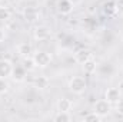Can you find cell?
<instances>
[{"label": "cell", "instance_id": "obj_4", "mask_svg": "<svg viewBox=\"0 0 123 122\" xmlns=\"http://www.w3.org/2000/svg\"><path fill=\"white\" fill-rule=\"evenodd\" d=\"M33 37L39 42H44L50 37V29L47 26H37L33 32Z\"/></svg>", "mask_w": 123, "mask_h": 122}, {"label": "cell", "instance_id": "obj_17", "mask_svg": "<svg viewBox=\"0 0 123 122\" xmlns=\"http://www.w3.org/2000/svg\"><path fill=\"white\" fill-rule=\"evenodd\" d=\"M103 12H105L107 16H112V14L117 13V12H116V6H115V1H109V3H105V4H103Z\"/></svg>", "mask_w": 123, "mask_h": 122}, {"label": "cell", "instance_id": "obj_12", "mask_svg": "<svg viewBox=\"0 0 123 122\" xmlns=\"http://www.w3.org/2000/svg\"><path fill=\"white\" fill-rule=\"evenodd\" d=\"M57 111H64V112H70L72 111V108H73V103H72V101L70 99H67V98H60L59 101H57Z\"/></svg>", "mask_w": 123, "mask_h": 122}, {"label": "cell", "instance_id": "obj_2", "mask_svg": "<svg viewBox=\"0 0 123 122\" xmlns=\"http://www.w3.org/2000/svg\"><path fill=\"white\" fill-rule=\"evenodd\" d=\"M31 58H33V61H34L36 68H40V69L47 68V66L50 65V62H52V55H50L49 52H46V50H39V52H36Z\"/></svg>", "mask_w": 123, "mask_h": 122}, {"label": "cell", "instance_id": "obj_3", "mask_svg": "<svg viewBox=\"0 0 123 122\" xmlns=\"http://www.w3.org/2000/svg\"><path fill=\"white\" fill-rule=\"evenodd\" d=\"M93 111H94L97 115H100V116L103 118V116L109 115V112L112 111V103H109L106 99H99V101L94 102V105H93Z\"/></svg>", "mask_w": 123, "mask_h": 122}, {"label": "cell", "instance_id": "obj_16", "mask_svg": "<svg viewBox=\"0 0 123 122\" xmlns=\"http://www.w3.org/2000/svg\"><path fill=\"white\" fill-rule=\"evenodd\" d=\"M22 66L26 69V72H31V70H34V69H36L34 61H33V58H30V56L23 58V65H22Z\"/></svg>", "mask_w": 123, "mask_h": 122}, {"label": "cell", "instance_id": "obj_19", "mask_svg": "<svg viewBox=\"0 0 123 122\" xmlns=\"http://www.w3.org/2000/svg\"><path fill=\"white\" fill-rule=\"evenodd\" d=\"M102 119V116L100 115H97L94 111L93 112H89V114H86L85 116H83V121L85 122H97Z\"/></svg>", "mask_w": 123, "mask_h": 122}, {"label": "cell", "instance_id": "obj_1", "mask_svg": "<svg viewBox=\"0 0 123 122\" xmlns=\"http://www.w3.org/2000/svg\"><path fill=\"white\" fill-rule=\"evenodd\" d=\"M87 89V82L83 76H73L69 81V91L76 93V95H82Z\"/></svg>", "mask_w": 123, "mask_h": 122}, {"label": "cell", "instance_id": "obj_15", "mask_svg": "<svg viewBox=\"0 0 123 122\" xmlns=\"http://www.w3.org/2000/svg\"><path fill=\"white\" fill-rule=\"evenodd\" d=\"M56 122H69L72 121V115L70 112H64V111H57V114L53 118Z\"/></svg>", "mask_w": 123, "mask_h": 122}, {"label": "cell", "instance_id": "obj_13", "mask_svg": "<svg viewBox=\"0 0 123 122\" xmlns=\"http://www.w3.org/2000/svg\"><path fill=\"white\" fill-rule=\"evenodd\" d=\"M82 66H83V70H85V73H87V75H92L94 73L96 70H97V63L94 59H87V61L85 62V63H82Z\"/></svg>", "mask_w": 123, "mask_h": 122}, {"label": "cell", "instance_id": "obj_11", "mask_svg": "<svg viewBox=\"0 0 123 122\" xmlns=\"http://www.w3.org/2000/svg\"><path fill=\"white\" fill-rule=\"evenodd\" d=\"M49 85H50V81H49L47 76H37V78L34 79V88H37L39 91L47 89Z\"/></svg>", "mask_w": 123, "mask_h": 122}, {"label": "cell", "instance_id": "obj_14", "mask_svg": "<svg viewBox=\"0 0 123 122\" xmlns=\"http://www.w3.org/2000/svg\"><path fill=\"white\" fill-rule=\"evenodd\" d=\"M12 76H13V79H14L16 82H22V81H25L26 69H25L23 66H16V68H13V73H12Z\"/></svg>", "mask_w": 123, "mask_h": 122}, {"label": "cell", "instance_id": "obj_18", "mask_svg": "<svg viewBox=\"0 0 123 122\" xmlns=\"http://www.w3.org/2000/svg\"><path fill=\"white\" fill-rule=\"evenodd\" d=\"M10 19V10L7 6L0 4V22H6Z\"/></svg>", "mask_w": 123, "mask_h": 122}, {"label": "cell", "instance_id": "obj_9", "mask_svg": "<svg viewBox=\"0 0 123 122\" xmlns=\"http://www.w3.org/2000/svg\"><path fill=\"white\" fill-rule=\"evenodd\" d=\"M92 58V52L89 50V49H82V50H77L76 53H74V61L77 62V63H85V62L87 61V59H90Z\"/></svg>", "mask_w": 123, "mask_h": 122}, {"label": "cell", "instance_id": "obj_6", "mask_svg": "<svg viewBox=\"0 0 123 122\" xmlns=\"http://www.w3.org/2000/svg\"><path fill=\"white\" fill-rule=\"evenodd\" d=\"M120 89L119 88H109L105 92V99L109 102V103H116L119 99H120Z\"/></svg>", "mask_w": 123, "mask_h": 122}, {"label": "cell", "instance_id": "obj_8", "mask_svg": "<svg viewBox=\"0 0 123 122\" xmlns=\"http://www.w3.org/2000/svg\"><path fill=\"white\" fill-rule=\"evenodd\" d=\"M31 52H33V47H31V45L29 42H22V43L17 45V53H19L22 58L30 56Z\"/></svg>", "mask_w": 123, "mask_h": 122}, {"label": "cell", "instance_id": "obj_23", "mask_svg": "<svg viewBox=\"0 0 123 122\" xmlns=\"http://www.w3.org/2000/svg\"><path fill=\"white\" fill-rule=\"evenodd\" d=\"M3 40H4V32L1 30V29H0V43H1Z\"/></svg>", "mask_w": 123, "mask_h": 122}, {"label": "cell", "instance_id": "obj_20", "mask_svg": "<svg viewBox=\"0 0 123 122\" xmlns=\"http://www.w3.org/2000/svg\"><path fill=\"white\" fill-rule=\"evenodd\" d=\"M9 88H10L9 82H7V81H6L4 78H0V95L6 93V92L9 91Z\"/></svg>", "mask_w": 123, "mask_h": 122}, {"label": "cell", "instance_id": "obj_10", "mask_svg": "<svg viewBox=\"0 0 123 122\" xmlns=\"http://www.w3.org/2000/svg\"><path fill=\"white\" fill-rule=\"evenodd\" d=\"M23 17H25L26 22H34L39 17V12L34 7H26L23 10Z\"/></svg>", "mask_w": 123, "mask_h": 122}, {"label": "cell", "instance_id": "obj_7", "mask_svg": "<svg viewBox=\"0 0 123 122\" xmlns=\"http://www.w3.org/2000/svg\"><path fill=\"white\" fill-rule=\"evenodd\" d=\"M73 3L70 1V0H59L57 1V12L63 14V16H66V14H70L72 12H73Z\"/></svg>", "mask_w": 123, "mask_h": 122}, {"label": "cell", "instance_id": "obj_21", "mask_svg": "<svg viewBox=\"0 0 123 122\" xmlns=\"http://www.w3.org/2000/svg\"><path fill=\"white\" fill-rule=\"evenodd\" d=\"M115 105H116V112L123 116V99H119Z\"/></svg>", "mask_w": 123, "mask_h": 122}, {"label": "cell", "instance_id": "obj_22", "mask_svg": "<svg viewBox=\"0 0 123 122\" xmlns=\"http://www.w3.org/2000/svg\"><path fill=\"white\" fill-rule=\"evenodd\" d=\"M115 6H116V12L123 14V0H116L115 1Z\"/></svg>", "mask_w": 123, "mask_h": 122}, {"label": "cell", "instance_id": "obj_24", "mask_svg": "<svg viewBox=\"0 0 123 122\" xmlns=\"http://www.w3.org/2000/svg\"><path fill=\"white\" fill-rule=\"evenodd\" d=\"M22 1H25V3H27V1H31V0H22Z\"/></svg>", "mask_w": 123, "mask_h": 122}, {"label": "cell", "instance_id": "obj_5", "mask_svg": "<svg viewBox=\"0 0 123 122\" xmlns=\"http://www.w3.org/2000/svg\"><path fill=\"white\" fill-rule=\"evenodd\" d=\"M13 73V63L9 59H1L0 61V78L7 79Z\"/></svg>", "mask_w": 123, "mask_h": 122}]
</instances>
